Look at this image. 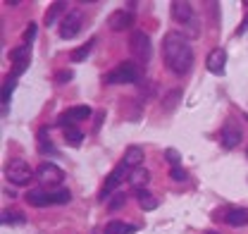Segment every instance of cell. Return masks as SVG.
Masks as SVG:
<instances>
[{
    "label": "cell",
    "mask_w": 248,
    "mask_h": 234,
    "mask_svg": "<svg viewBox=\"0 0 248 234\" xmlns=\"http://www.w3.org/2000/svg\"><path fill=\"white\" fill-rule=\"evenodd\" d=\"M227 53L222 50V48H215V50H210V55H208V60H205V67L213 72V74H217V77H222L224 72H227Z\"/></svg>",
    "instance_id": "cell-13"
},
{
    "label": "cell",
    "mask_w": 248,
    "mask_h": 234,
    "mask_svg": "<svg viewBox=\"0 0 248 234\" xmlns=\"http://www.w3.org/2000/svg\"><path fill=\"white\" fill-rule=\"evenodd\" d=\"M205 234H215V232H205Z\"/></svg>",
    "instance_id": "cell-34"
},
{
    "label": "cell",
    "mask_w": 248,
    "mask_h": 234,
    "mask_svg": "<svg viewBox=\"0 0 248 234\" xmlns=\"http://www.w3.org/2000/svg\"><path fill=\"white\" fill-rule=\"evenodd\" d=\"M139 77H141V69H139L136 62H122V65H117V67L105 77V84H110V86L134 84V82H139Z\"/></svg>",
    "instance_id": "cell-2"
},
{
    "label": "cell",
    "mask_w": 248,
    "mask_h": 234,
    "mask_svg": "<svg viewBox=\"0 0 248 234\" xmlns=\"http://www.w3.org/2000/svg\"><path fill=\"white\" fill-rule=\"evenodd\" d=\"M129 48H131L134 58L139 62H148V58H151V38H148V33L134 31L131 38H129Z\"/></svg>",
    "instance_id": "cell-5"
},
{
    "label": "cell",
    "mask_w": 248,
    "mask_h": 234,
    "mask_svg": "<svg viewBox=\"0 0 248 234\" xmlns=\"http://www.w3.org/2000/svg\"><path fill=\"white\" fill-rule=\"evenodd\" d=\"M95 234H98V232H95Z\"/></svg>",
    "instance_id": "cell-36"
},
{
    "label": "cell",
    "mask_w": 248,
    "mask_h": 234,
    "mask_svg": "<svg viewBox=\"0 0 248 234\" xmlns=\"http://www.w3.org/2000/svg\"><path fill=\"white\" fill-rule=\"evenodd\" d=\"M141 160H143V148H141V146H129V148H126V153H124L122 163L129 167V170H131V167L136 170V167L141 165Z\"/></svg>",
    "instance_id": "cell-14"
},
{
    "label": "cell",
    "mask_w": 248,
    "mask_h": 234,
    "mask_svg": "<svg viewBox=\"0 0 248 234\" xmlns=\"http://www.w3.org/2000/svg\"><path fill=\"white\" fill-rule=\"evenodd\" d=\"M27 203L36 205V208H43V205H48V191H41V189H33L27 194Z\"/></svg>",
    "instance_id": "cell-19"
},
{
    "label": "cell",
    "mask_w": 248,
    "mask_h": 234,
    "mask_svg": "<svg viewBox=\"0 0 248 234\" xmlns=\"http://www.w3.org/2000/svg\"><path fill=\"white\" fill-rule=\"evenodd\" d=\"M241 139H244L241 127H239L234 119H227V122L222 124V146L224 148H236L239 144H241Z\"/></svg>",
    "instance_id": "cell-8"
},
{
    "label": "cell",
    "mask_w": 248,
    "mask_h": 234,
    "mask_svg": "<svg viewBox=\"0 0 248 234\" xmlns=\"http://www.w3.org/2000/svg\"><path fill=\"white\" fill-rule=\"evenodd\" d=\"M148 170H143V167H136V170H131V175H129V182L136 186V189H141V186H146L148 184Z\"/></svg>",
    "instance_id": "cell-20"
},
{
    "label": "cell",
    "mask_w": 248,
    "mask_h": 234,
    "mask_svg": "<svg viewBox=\"0 0 248 234\" xmlns=\"http://www.w3.org/2000/svg\"><path fill=\"white\" fill-rule=\"evenodd\" d=\"M162 58L165 65L170 67V72H174L177 77H184L193 65V48L188 46V38L179 31H170L162 38Z\"/></svg>",
    "instance_id": "cell-1"
},
{
    "label": "cell",
    "mask_w": 248,
    "mask_h": 234,
    "mask_svg": "<svg viewBox=\"0 0 248 234\" xmlns=\"http://www.w3.org/2000/svg\"><path fill=\"white\" fill-rule=\"evenodd\" d=\"M246 31H248V15H246V17H244V22H241V27L236 29V36H241V33H246Z\"/></svg>",
    "instance_id": "cell-33"
},
{
    "label": "cell",
    "mask_w": 248,
    "mask_h": 234,
    "mask_svg": "<svg viewBox=\"0 0 248 234\" xmlns=\"http://www.w3.org/2000/svg\"><path fill=\"white\" fill-rule=\"evenodd\" d=\"M165 158H167V163H170L172 167H182V155H179L177 148H167V150H165Z\"/></svg>",
    "instance_id": "cell-27"
},
{
    "label": "cell",
    "mask_w": 248,
    "mask_h": 234,
    "mask_svg": "<svg viewBox=\"0 0 248 234\" xmlns=\"http://www.w3.org/2000/svg\"><path fill=\"white\" fill-rule=\"evenodd\" d=\"M15 86H17V79H15V77H7L5 84H2V105H5V108H7V103H10V98H12Z\"/></svg>",
    "instance_id": "cell-23"
},
{
    "label": "cell",
    "mask_w": 248,
    "mask_h": 234,
    "mask_svg": "<svg viewBox=\"0 0 248 234\" xmlns=\"http://www.w3.org/2000/svg\"><path fill=\"white\" fill-rule=\"evenodd\" d=\"M64 141H67L69 146H81L84 134H81L77 127H67V129H64Z\"/></svg>",
    "instance_id": "cell-22"
},
{
    "label": "cell",
    "mask_w": 248,
    "mask_h": 234,
    "mask_svg": "<svg viewBox=\"0 0 248 234\" xmlns=\"http://www.w3.org/2000/svg\"><path fill=\"white\" fill-rule=\"evenodd\" d=\"M38 148H41V153H55V146L50 144V139H46V129H41V134H38Z\"/></svg>",
    "instance_id": "cell-28"
},
{
    "label": "cell",
    "mask_w": 248,
    "mask_h": 234,
    "mask_svg": "<svg viewBox=\"0 0 248 234\" xmlns=\"http://www.w3.org/2000/svg\"><path fill=\"white\" fill-rule=\"evenodd\" d=\"M222 220H224L229 227H246L248 225V210L246 208L229 205V208L222 210Z\"/></svg>",
    "instance_id": "cell-11"
},
{
    "label": "cell",
    "mask_w": 248,
    "mask_h": 234,
    "mask_svg": "<svg viewBox=\"0 0 248 234\" xmlns=\"http://www.w3.org/2000/svg\"><path fill=\"white\" fill-rule=\"evenodd\" d=\"M136 199H139V205H141L143 210H155V208H157V201H155L148 191H143V189H136Z\"/></svg>",
    "instance_id": "cell-21"
},
{
    "label": "cell",
    "mask_w": 248,
    "mask_h": 234,
    "mask_svg": "<svg viewBox=\"0 0 248 234\" xmlns=\"http://www.w3.org/2000/svg\"><path fill=\"white\" fill-rule=\"evenodd\" d=\"M72 201V194L67 189H58V191H48V205H67Z\"/></svg>",
    "instance_id": "cell-17"
},
{
    "label": "cell",
    "mask_w": 248,
    "mask_h": 234,
    "mask_svg": "<svg viewBox=\"0 0 248 234\" xmlns=\"http://www.w3.org/2000/svg\"><path fill=\"white\" fill-rule=\"evenodd\" d=\"M170 177H172L174 182H186V179H188V175H186V170H182V167H172V172H170Z\"/></svg>",
    "instance_id": "cell-29"
},
{
    "label": "cell",
    "mask_w": 248,
    "mask_h": 234,
    "mask_svg": "<svg viewBox=\"0 0 248 234\" xmlns=\"http://www.w3.org/2000/svg\"><path fill=\"white\" fill-rule=\"evenodd\" d=\"M179 100H182V91H172V93H170V96L162 100V108L170 113V110H174V105H177Z\"/></svg>",
    "instance_id": "cell-26"
},
{
    "label": "cell",
    "mask_w": 248,
    "mask_h": 234,
    "mask_svg": "<svg viewBox=\"0 0 248 234\" xmlns=\"http://www.w3.org/2000/svg\"><path fill=\"white\" fill-rule=\"evenodd\" d=\"M33 36H36V24H29V29L24 31V43H29V46H31Z\"/></svg>",
    "instance_id": "cell-32"
},
{
    "label": "cell",
    "mask_w": 248,
    "mask_h": 234,
    "mask_svg": "<svg viewBox=\"0 0 248 234\" xmlns=\"http://www.w3.org/2000/svg\"><path fill=\"white\" fill-rule=\"evenodd\" d=\"M93 43H95V38H91L86 46H81V48H77V50H72V62H81V60H86V55L91 53V48H93Z\"/></svg>",
    "instance_id": "cell-24"
},
{
    "label": "cell",
    "mask_w": 248,
    "mask_h": 234,
    "mask_svg": "<svg viewBox=\"0 0 248 234\" xmlns=\"http://www.w3.org/2000/svg\"><path fill=\"white\" fill-rule=\"evenodd\" d=\"M64 10H67V2H60V0H58V2H53V5H50V10L46 12V27H53Z\"/></svg>",
    "instance_id": "cell-18"
},
{
    "label": "cell",
    "mask_w": 248,
    "mask_h": 234,
    "mask_svg": "<svg viewBox=\"0 0 248 234\" xmlns=\"http://www.w3.org/2000/svg\"><path fill=\"white\" fill-rule=\"evenodd\" d=\"M136 232V225H129V222H120V220H112L108 222L105 234H134Z\"/></svg>",
    "instance_id": "cell-15"
},
{
    "label": "cell",
    "mask_w": 248,
    "mask_h": 234,
    "mask_svg": "<svg viewBox=\"0 0 248 234\" xmlns=\"http://www.w3.org/2000/svg\"><path fill=\"white\" fill-rule=\"evenodd\" d=\"M86 117H91V108H89V105H77V108L64 110V113L58 117V124L67 129V127H74L77 122H84Z\"/></svg>",
    "instance_id": "cell-10"
},
{
    "label": "cell",
    "mask_w": 248,
    "mask_h": 234,
    "mask_svg": "<svg viewBox=\"0 0 248 234\" xmlns=\"http://www.w3.org/2000/svg\"><path fill=\"white\" fill-rule=\"evenodd\" d=\"M172 17H174V22H179L182 27H186V33H188V36H198V33H201V31H198V24H196V17H193L191 2L174 0V2H172Z\"/></svg>",
    "instance_id": "cell-3"
},
{
    "label": "cell",
    "mask_w": 248,
    "mask_h": 234,
    "mask_svg": "<svg viewBox=\"0 0 248 234\" xmlns=\"http://www.w3.org/2000/svg\"><path fill=\"white\" fill-rule=\"evenodd\" d=\"M108 24H110V29L112 31L131 29V27H134V12H131V10H117V12L110 15Z\"/></svg>",
    "instance_id": "cell-12"
},
{
    "label": "cell",
    "mask_w": 248,
    "mask_h": 234,
    "mask_svg": "<svg viewBox=\"0 0 248 234\" xmlns=\"http://www.w3.org/2000/svg\"><path fill=\"white\" fill-rule=\"evenodd\" d=\"M126 175H131V172H129V167H126L124 163H120V165H117V167H115V170L108 175V179H105V186L100 189V201L110 199V194H112V191H115V189L122 184Z\"/></svg>",
    "instance_id": "cell-7"
},
{
    "label": "cell",
    "mask_w": 248,
    "mask_h": 234,
    "mask_svg": "<svg viewBox=\"0 0 248 234\" xmlns=\"http://www.w3.org/2000/svg\"><path fill=\"white\" fill-rule=\"evenodd\" d=\"M81 27H84V15H81L79 10H72V12H67L64 19H62L60 36L64 41H69V38H74V36L81 31Z\"/></svg>",
    "instance_id": "cell-6"
},
{
    "label": "cell",
    "mask_w": 248,
    "mask_h": 234,
    "mask_svg": "<svg viewBox=\"0 0 248 234\" xmlns=\"http://www.w3.org/2000/svg\"><path fill=\"white\" fill-rule=\"evenodd\" d=\"M72 77H74V74H72L69 69H62V72H58V74H55V82H58V84H64V82H69Z\"/></svg>",
    "instance_id": "cell-31"
},
{
    "label": "cell",
    "mask_w": 248,
    "mask_h": 234,
    "mask_svg": "<svg viewBox=\"0 0 248 234\" xmlns=\"http://www.w3.org/2000/svg\"><path fill=\"white\" fill-rule=\"evenodd\" d=\"M5 177H7L12 184H17V186H27L31 179H33V170H31V165L27 163V160L15 158V160H10V163H7V167H5Z\"/></svg>",
    "instance_id": "cell-4"
},
{
    "label": "cell",
    "mask_w": 248,
    "mask_h": 234,
    "mask_svg": "<svg viewBox=\"0 0 248 234\" xmlns=\"http://www.w3.org/2000/svg\"><path fill=\"white\" fill-rule=\"evenodd\" d=\"M2 225H24V215H22V213H10V210H5V213H2Z\"/></svg>",
    "instance_id": "cell-25"
},
{
    "label": "cell",
    "mask_w": 248,
    "mask_h": 234,
    "mask_svg": "<svg viewBox=\"0 0 248 234\" xmlns=\"http://www.w3.org/2000/svg\"><path fill=\"white\" fill-rule=\"evenodd\" d=\"M29 55H31V46L29 43H24V46H19V48L10 50V60H12L15 65H29Z\"/></svg>",
    "instance_id": "cell-16"
},
{
    "label": "cell",
    "mask_w": 248,
    "mask_h": 234,
    "mask_svg": "<svg viewBox=\"0 0 248 234\" xmlns=\"http://www.w3.org/2000/svg\"><path fill=\"white\" fill-rule=\"evenodd\" d=\"M36 179L43 182V184L58 186L62 179H64V172H62L55 163H43V165H38V170H36Z\"/></svg>",
    "instance_id": "cell-9"
},
{
    "label": "cell",
    "mask_w": 248,
    "mask_h": 234,
    "mask_svg": "<svg viewBox=\"0 0 248 234\" xmlns=\"http://www.w3.org/2000/svg\"><path fill=\"white\" fill-rule=\"evenodd\" d=\"M246 158H248V148H246Z\"/></svg>",
    "instance_id": "cell-35"
},
{
    "label": "cell",
    "mask_w": 248,
    "mask_h": 234,
    "mask_svg": "<svg viewBox=\"0 0 248 234\" xmlns=\"http://www.w3.org/2000/svg\"><path fill=\"white\" fill-rule=\"evenodd\" d=\"M124 201H126V196H124V194H117V196L108 203V208H110V210H117V208H122L124 205Z\"/></svg>",
    "instance_id": "cell-30"
}]
</instances>
